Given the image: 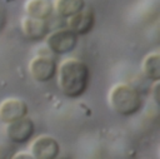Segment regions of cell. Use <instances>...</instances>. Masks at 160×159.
<instances>
[{"label":"cell","instance_id":"1","mask_svg":"<svg viewBox=\"0 0 160 159\" xmlns=\"http://www.w3.org/2000/svg\"><path fill=\"white\" fill-rule=\"evenodd\" d=\"M58 86L66 98L81 96L90 81V70L86 63L76 58H68L62 60L56 69Z\"/></svg>","mask_w":160,"mask_h":159},{"label":"cell","instance_id":"2","mask_svg":"<svg viewBox=\"0 0 160 159\" xmlns=\"http://www.w3.org/2000/svg\"><path fill=\"white\" fill-rule=\"evenodd\" d=\"M108 103L116 114L121 116H130L141 109L142 99L139 90L132 85L118 83L109 90Z\"/></svg>","mask_w":160,"mask_h":159},{"label":"cell","instance_id":"3","mask_svg":"<svg viewBox=\"0 0 160 159\" xmlns=\"http://www.w3.org/2000/svg\"><path fill=\"white\" fill-rule=\"evenodd\" d=\"M45 44L52 54H68L75 49L78 44V35L72 33L69 28L58 29L48 33V35L45 36Z\"/></svg>","mask_w":160,"mask_h":159},{"label":"cell","instance_id":"4","mask_svg":"<svg viewBox=\"0 0 160 159\" xmlns=\"http://www.w3.org/2000/svg\"><path fill=\"white\" fill-rule=\"evenodd\" d=\"M58 65L55 60L48 55H35L29 61V73L38 83H46L56 75Z\"/></svg>","mask_w":160,"mask_h":159},{"label":"cell","instance_id":"5","mask_svg":"<svg viewBox=\"0 0 160 159\" xmlns=\"http://www.w3.org/2000/svg\"><path fill=\"white\" fill-rule=\"evenodd\" d=\"M34 123L30 118L22 116L18 120L6 123L4 133L9 141L15 144H22L30 140L34 134Z\"/></svg>","mask_w":160,"mask_h":159},{"label":"cell","instance_id":"6","mask_svg":"<svg viewBox=\"0 0 160 159\" xmlns=\"http://www.w3.org/2000/svg\"><path fill=\"white\" fill-rule=\"evenodd\" d=\"M60 153L58 140L50 135H39L30 144L31 158L35 159H54Z\"/></svg>","mask_w":160,"mask_h":159},{"label":"cell","instance_id":"7","mask_svg":"<svg viewBox=\"0 0 160 159\" xmlns=\"http://www.w3.org/2000/svg\"><path fill=\"white\" fill-rule=\"evenodd\" d=\"M95 24V14L92 8L90 6H84L80 11L75 13L74 15L68 18V28L75 33L78 36L86 35L90 33L94 28Z\"/></svg>","mask_w":160,"mask_h":159},{"label":"cell","instance_id":"8","mask_svg":"<svg viewBox=\"0 0 160 159\" xmlns=\"http://www.w3.org/2000/svg\"><path fill=\"white\" fill-rule=\"evenodd\" d=\"M28 104L19 98H6L0 103V120L10 123L28 115Z\"/></svg>","mask_w":160,"mask_h":159},{"label":"cell","instance_id":"9","mask_svg":"<svg viewBox=\"0 0 160 159\" xmlns=\"http://www.w3.org/2000/svg\"><path fill=\"white\" fill-rule=\"evenodd\" d=\"M22 34L30 40H41L49 33V23L42 19L24 16L20 23Z\"/></svg>","mask_w":160,"mask_h":159},{"label":"cell","instance_id":"10","mask_svg":"<svg viewBox=\"0 0 160 159\" xmlns=\"http://www.w3.org/2000/svg\"><path fill=\"white\" fill-rule=\"evenodd\" d=\"M24 10L28 16L46 20L52 14V3L49 0H26Z\"/></svg>","mask_w":160,"mask_h":159},{"label":"cell","instance_id":"11","mask_svg":"<svg viewBox=\"0 0 160 159\" xmlns=\"http://www.w3.org/2000/svg\"><path fill=\"white\" fill-rule=\"evenodd\" d=\"M141 71L150 81L160 80V53L152 51L145 55L141 63Z\"/></svg>","mask_w":160,"mask_h":159},{"label":"cell","instance_id":"12","mask_svg":"<svg viewBox=\"0 0 160 159\" xmlns=\"http://www.w3.org/2000/svg\"><path fill=\"white\" fill-rule=\"evenodd\" d=\"M85 0H54L52 11L61 18H69L85 6Z\"/></svg>","mask_w":160,"mask_h":159},{"label":"cell","instance_id":"13","mask_svg":"<svg viewBox=\"0 0 160 159\" xmlns=\"http://www.w3.org/2000/svg\"><path fill=\"white\" fill-rule=\"evenodd\" d=\"M159 85H160V80L154 81V85L151 89V93H152V96H154V100L156 104H159Z\"/></svg>","mask_w":160,"mask_h":159},{"label":"cell","instance_id":"14","mask_svg":"<svg viewBox=\"0 0 160 159\" xmlns=\"http://www.w3.org/2000/svg\"><path fill=\"white\" fill-rule=\"evenodd\" d=\"M5 20H6V16H5V10L2 6H0V31L2 30L4 25H5Z\"/></svg>","mask_w":160,"mask_h":159},{"label":"cell","instance_id":"15","mask_svg":"<svg viewBox=\"0 0 160 159\" xmlns=\"http://www.w3.org/2000/svg\"><path fill=\"white\" fill-rule=\"evenodd\" d=\"M14 158H31V154L30 153H19V154H16Z\"/></svg>","mask_w":160,"mask_h":159}]
</instances>
